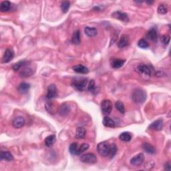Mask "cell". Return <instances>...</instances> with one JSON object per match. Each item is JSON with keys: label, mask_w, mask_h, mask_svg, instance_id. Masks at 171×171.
<instances>
[{"label": "cell", "mask_w": 171, "mask_h": 171, "mask_svg": "<svg viewBox=\"0 0 171 171\" xmlns=\"http://www.w3.org/2000/svg\"><path fill=\"white\" fill-rule=\"evenodd\" d=\"M58 96V90L55 84H50L47 90V94H46V98L49 100L51 99L56 98Z\"/></svg>", "instance_id": "9c48e42d"}, {"label": "cell", "mask_w": 171, "mask_h": 171, "mask_svg": "<svg viewBox=\"0 0 171 171\" xmlns=\"http://www.w3.org/2000/svg\"><path fill=\"white\" fill-rule=\"evenodd\" d=\"M60 7H61V10L62 12L64 14H66L68 11V10H69V8L70 7V2L68 1L62 2Z\"/></svg>", "instance_id": "1f68e13d"}, {"label": "cell", "mask_w": 171, "mask_h": 171, "mask_svg": "<svg viewBox=\"0 0 171 171\" xmlns=\"http://www.w3.org/2000/svg\"><path fill=\"white\" fill-rule=\"evenodd\" d=\"M115 106H116V109L119 110L121 114L125 113V107H124V104L121 101H117L115 104Z\"/></svg>", "instance_id": "d6a6232c"}, {"label": "cell", "mask_w": 171, "mask_h": 171, "mask_svg": "<svg viewBox=\"0 0 171 171\" xmlns=\"http://www.w3.org/2000/svg\"><path fill=\"white\" fill-rule=\"evenodd\" d=\"M112 17L116 20L124 21V22H128L129 21V17L128 14L124 13V12H122L120 11H114V13H112Z\"/></svg>", "instance_id": "ba28073f"}, {"label": "cell", "mask_w": 171, "mask_h": 171, "mask_svg": "<svg viewBox=\"0 0 171 171\" xmlns=\"http://www.w3.org/2000/svg\"><path fill=\"white\" fill-rule=\"evenodd\" d=\"M56 141V137L54 135H49L45 139V144L47 147H52L54 143Z\"/></svg>", "instance_id": "484cf974"}, {"label": "cell", "mask_w": 171, "mask_h": 171, "mask_svg": "<svg viewBox=\"0 0 171 171\" xmlns=\"http://www.w3.org/2000/svg\"><path fill=\"white\" fill-rule=\"evenodd\" d=\"M149 129L156 130V131H160L163 128V119H158L155 120L149 126Z\"/></svg>", "instance_id": "4fadbf2b"}, {"label": "cell", "mask_w": 171, "mask_h": 171, "mask_svg": "<svg viewBox=\"0 0 171 171\" xmlns=\"http://www.w3.org/2000/svg\"><path fill=\"white\" fill-rule=\"evenodd\" d=\"M25 124V119L22 116L15 117L12 121V125L15 128H21Z\"/></svg>", "instance_id": "9a60e30c"}, {"label": "cell", "mask_w": 171, "mask_h": 171, "mask_svg": "<svg viewBox=\"0 0 171 171\" xmlns=\"http://www.w3.org/2000/svg\"><path fill=\"white\" fill-rule=\"evenodd\" d=\"M144 160V154L142 153H140L136 155V156L132 158V159L130 160V164L133 166H138L142 164Z\"/></svg>", "instance_id": "8fae6325"}, {"label": "cell", "mask_w": 171, "mask_h": 171, "mask_svg": "<svg viewBox=\"0 0 171 171\" xmlns=\"http://www.w3.org/2000/svg\"><path fill=\"white\" fill-rule=\"evenodd\" d=\"M170 36L168 35V34H165V35H163L160 38V41L163 43V44L164 45H168L170 42Z\"/></svg>", "instance_id": "8d00e7d4"}, {"label": "cell", "mask_w": 171, "mask_h": 171, "mask_svg": "<svg viewBox=\"0 0 171 171\" xmlns=\"http://www.w3.org/2000/svg\"><path fill=\"white\" fill-rule=\"evenodd\" d=\"M35 72V70L33 69V68L30 66H25L20 69V76L21 78H28L32 76Z\"/></svg>", "instance_id": "52a82bcc"}, {"label": "cell", "mask_w": 171, "mask_h": 171, "mask_svg": "<svg viewBox=\"0 0 171 171\" xmlns=\"http://www.w3.org/2000/svg\"><path fill=\"white\" fill-rule=\"evenodd\" d=\"M102 112L105 116L109 115L112 110V103L110 100H104L101 103Z\"/></svg>", "instance_id": "5b68a950"}, {"label": "cell", "mask_w": 171, "mask_h": 171, "mask_svg": "<svg viewBox=\"0 0 171 171\" xmlns=\"http://www.w3.org/2000/svg\"><path fill=\"white\" fill-rule=\"evenodd\" d=\"M125 62H126L125 60H121V59L115 58V59H112V60H111L110 64L111 66L113 68L117 69V68H120L122 67Z\"/></svg>", "instance_id": "ac0fdd59"}, {"label": "cell", "mask_w": 171, "mask_h": 171, "mask_svg": "<svg viewBox=\"0 0 171 171\" xmlns=\"http://www.w3.org/2000/svg\"><path fill=\"white\" fill-rule=\"evenodd\" d=\"M14 57V52L13 51V49L11 48H8L6 49L4 56L2 58V62L3 63H8V62H11Z\"/></svg>", "instance_id": "30bf717a"}, {"label": "cell", "mask_w": 171, "mask_h": 171, "mask_svg": "<svg viewBox=\"0 0 171 171\" xmlns=\"http://www.w3.org/2000/svg\"><path fill=\"white\" fill-rule=\"evenodd\" d=\"M147 4H148L151 5L152 4H153L154 2H153V1H152V2H150H150H149V1H147Z\"/></svg>", "instance_id": "60d3db41"}, {"label": "cell", "mask_w": 171, "mask_h": 171, "mask_svg": "<svg viewBox=\"0 0 171 171\" xmlns=\"http://www.w3.org/2000/svg\"><path fill=\"white\" fill-rule=\"evenodd\" d=\"M30 88V84L26 82L21 83L17 88V90L21 94H26Z\"/></svg>", "instance_id": "7402d4cb"}, {"label": "cell", "mask_w": 171, "mask_h": 171, "mask_svg": "<svg viewBox=\"0 0 171 171\" xmlns=\"http://www.w3.org/2000/svg\"><path fill=\"white\" fill-rule=\"evenodd\" d=\"M147 38L151 41L156 42L158 38L157 31L155 28H151L148 31L147 34Z\"/></svg>", "instance_id": "ffe728a7"}, {"label": "cell", "mask_w": 171, "mask_h": 171, "mask_svg": "<svg viewBox=\"0 0 171 171\" xmlns=\"http://www.w3.org/2000/svg\"><path fill=\"white\" fill-rule=\"evenodd\" d=\"M84 33L86 36H88V37H94L98 33L97 29L96 27H86L84 28Z\"/></svg>", "instance_id": "603a6c76"}, {"label": "cell", "mask_w": 171, "mask_h": 171, "mask_svg": "<svg viewBox=\"0 0 171 171\" xmlns=\"http://www.w3.org/2000/svg\"><path fill=\"white\" fill-rule=\"evenodd\" d=\"M119 139L121 141L128 142L131 141L132 135L128 132H124L121 133L119 136Z\"/></svg>", "instance_id": "83f0119b"}, {"label": "cell", "mask_w": 171, "mask_h": 171, "mask_svg": "<svg viewBox=\"0 0 171 171\" xmlns=\"http://www.w3.org/2000/svg\"><path fill=\"white\" fill-rule=\"evenodd\" d=\"M81 162L87 164H95L97 162V158L93 153H87L81 155L80 158Z\"/></svg>", "instance_id": "277c9868"}, {"label": "cell", "mask_w": 171, "mask_h": 171, "mask_svg": "<svg viewBox=\"0 0 171 171\" xmlns=\"http://www.w3.org/2000/svg\"><path fill=\"white\" fill-rule=\"evenodd\" d=\"M70 111V108L69 107V106H68V104L66 103L62 104L60 106V107H59L58 108V112L62 116H67V115L69 114Z\"/></svg>", "instance_id": "2e32d148"}, {"label": "cell", "mask_w": 171, "mask_h": 171, "mask_svg": "<svg viewBox=\"0 0 171 171\" xmlns=\"http://www.w3.org/2000/svg\"><path fill=\"white\" fill-rule=\"evenodd\" d=\"M86 135V131L83 127H78L76 129V138L77 139H84L85 138Z\"/></svg>", "instance_id": "4316f807"}, {"label": "cell", "mask_w": 171, "mask_h": 171, "mask_svg": "<svg viewBox=\"0 0 171 171\" xmlns=\"http://www.w3.org/2000/svg\"><path fill=\"white\" fill-rule=\"evenodd\" d=\"M78 148H79V146L77 142L71 143L69 148V151L70 152V154L72 155H78Z\"/></svg>", "instance_id": "4dcf8cb0"}, {"label": "cell", "mask_w": 171, "mask_h": 171, "mask_svg": "<svg viewBox=\"0 0 171 171\" xmlns=\"http://www.w3.org/2000/svg\"><path fill=\"white\" fill-rule=\"evenodd\" d=\"M88 90L90 92H94L96 90V84L93 80L89 82L88 84Z\"/></svg>", "instance_id": "f35d334b"}, {"label": "cell", "mask_w": 171, "mask_h": 171, "mask_svg": "<svg viewBox=\"0 0 171 171\" xmlns=\"http://www.w3.org/2000/svg\"><path fill=\"white\" fill-rule=\"evenodd\" d=\"M97 151L100 156L106 157L109 156L110 152V144L107 141L100 142L97 146Z\"/></svg>", "instance_id": "3957f363"}, {"label": "cell", "mask_w": 171, "mask_h": 171, "mask_svg": "<svg viewBox=\"0 0 171 171\" xmlns=\"http://www.w3.org/2000/svg\"><path fill=\"white\" fill-rule=\"evenodd\" d=\"M168 8H167V6L166 5H164L163 4H160L159 6L158 7V9H157V11H158V13L159 14H166L167 12H168Z\"/></svg>", "instance_id": "836d02e7"}, {"label": "cell", "mask_w": 171, "mask_h": 171, "mask_svg": "<svg viewBox=\"0 0 171 171\" xmlns=\"http://www.w3.org/2000/svg\"><path fill=\"white\" fill-rule=\"evenodd\" d=\"M0 160H6V161H12L14 160V157L10 152L1 151V152H0Z\"/></svg>", "instance_id": "d6986e66"}, {"label": "cell", "mask_w": 171, "mask_h": 171, "mask_svg": "<svg viewBox=\"0 0 171 171\" xmlns=\"http://www.w3.org/2000/svg\"><path fill=\"white\" fill-rule=\"evenodd\" d=\"M142 148L144 149V150L147 152L148 154H154L156 153V149L149 143H144L142 144Z\"/></svg>", "instance_id": "d4e9b609"}, {"label": "cell", "mask_w": 171, "mask_h": 171, "mask_svg": "<svg viewBox=\"0 0 171 171\" xmlns=\"http://www.w3.org/2000/svg\"><path fill=\"white\" fill-rule=\"evenodd\" d=\"M138 46L142 49H147L149 47V43L147 42V40L141 39L138 41Z\"/></svg>", "instance_id": "d590c367"}, {"label": "cell", "mask_w": 171, "mask_h": 171, "mask_svg": "<svg viewBox=\"0 0 171 171\" xmlns=\"http://www.w3.org/2000/svg\"><path fill=\"white\" fill-rule=\"evenodd\" d=\"M73 70L75 71V72L78 73V74H86L89 72L88 68L83 66V65H77V66H73L72 68Z\"/></svg>", "instance_id": "e0dca14e"}, {"label": "cell", "mask_w": 171, "mask_h": 171, "mask_svg": "<svg viewBox=\"0 0 171 171\" xmlns=\"http://www.w3.org/2000/svg\"><path fill=\"white\" fill-rule=\"evenodd\" d=\"M11 3L9 1H4L1 3L0 5V11L2 12L8 11L11 8Z\"/></svg>", "instance_id": "f1b7e54d"}, {"label": "cell", "mask_w": 171, "mask_h": 171, "mask_svg": "<svg viewBox=\"0 0 171 171\" xmlns=\"http://www.w3.org/2000/svg\"><path fill=\"white\" fill-rule=\"evenodd\" d=\"M88 148H89L88 144H87V143H83V144H81L78 148V154L80 155L81 154H82L84 152H85L86 150H88Z\"/></svg>", "instance_id": "e575fe53"}, {"label": "cell", "mask_w": 171, "mask_h": 171, "mask_svg": "<svg viewBox=\"0 0 171 171\" xmlns=\"http://www.w3.org/2000/svg\"><path fill=\"white\" fill-rule=\"evenodd\" d=\"M45 108L46 110L48 113L51 114H54L58 110V108L56 106V104H54V102L52 101H48L45 104Z\"/></svg>", "instance_id": "5bb4252c"}, {"label": "cell", "mask_w": 171, "mask_h": 171, "mask_svg": "<svg viewBox=\"0 0 171 171\" xmlns=\"http://www.w3.org/2000/svg\"><path fill=\"white\" fill-rule=\"evenodd\" d=\"M88 84V79L85 78H75L71 82V86L78 92H83Z\"/></svg>", "instance_id": "7a4b0ae2"}, {"label": "cell", "mask_w": 171, "mask_h": 171, "mask_svg": "<svg viewBox=\"0 0 171 171\" xmlns=\"http://www.w3.org/2000/svg\"><path fill=\"white\" fill-rule=\"evenodd\" d=\"M28 63H29V62L26 61V60L20 61V62H18L17 63L15 64L14 66H12V69H13L14 71H18L19 70H20L22 67L27 65Z\"/></svg>", "instance_id": "f546056e"}, {"label": "cell", "mask_w": 171, "mask_h": 171, "mask_svg": "<svg viewBox=\"0 0 171 171\" xmlns=\"http://www.w3.org/2000/svg\"><path fill=\"white\" fill-rule=\"evenodd\" d=\"M71 42L74 45H79L81 43L80 32L79 30H76L74 32V33L72 34V36H71Z\"/></svg>", "instance_id": "44dd1931"}, {"label": "cell", "mask_w": 171, "mask_h": 171, "mask_svg": "<svg viewBox=\"0 0 171 171\" xmlns=\"http://www.w3.org/2000/svg\"><path fill=\"white\" fill-rule=\"evenodd\" d=\"M103 125L108 128H114L116 126V123L114 121L108 116H105L102 121Z\"/></svg>", "instance_id": "cb8c5ba5"}, {"label": "cell", "mask_w": 171, "mask_h": 171, "mask_svg": "<svg viewBox=\"0 0 171 171\" xmlns=\"http://www.w3.org/2000/svg\"><path fill=\"white\" fill-rule=\"evenodd\" d=\"M129 43H130V40H129L128 36L124 34V35H122V36H121L120 40L117 43V46L119 48L123 49V48L128 47V46H129Z\"/></svg>", "instance_id": "7c38bea8"}, {"label": "cell", "mask_w": 171, "mask_h": 171, "mask_svg": "<svg viewBox=\"0 0 171 171\" xmlns=\"http://www.w3.org/2000/svg\"><path fill=\"white\" fill-rule=\"evenodd\" d=\"M117 152V147L115 144H112L110 145V152L109 156L110 157V158H113L115 155H116Z\"/></svg>", "instance_id": "74e56055"}, {"label": "cell", "mask_w": 171, "mask_h": 171, "mask_svg": "<svg viewBox=\"0 0 171 171\" xmlns=\"http://www.w3.org/2000/svg\"><path fill=\"white\" fill-rule=\"evenodd\" d=\"M136 71L138 73L141 74H144L147 76H150L152 75V72H153V68H152L150 65H147V64H140L136 68Z\"/></svg>", "instance_id": "8992f818"}, {"label": "cell", "mask_w": 171, "mask_h": 171, "mask_svg": "<svg viewBox=\"0 0 171 171\" xmlns=\"http://www.w3.org/2000/svg\"><path fill=\"white\" fill-rule=\"evenodd\" d=\"M147 98V94L145 90L142 88H136L132 94V99L136 104H141L144 103Z\"/></svg>", "instance_id": "6da1fadb"}, {"label": "cell", "mask_w": 171, "mask_h": 171, "mask_svg": "<svg viewBox=\"0 0 171 171\" xmlns=\"http://www.w3.org/2000/svg\"><path fill=\"white\" fill-rule=\"evenodd\" d=\"M164 166H164V169H165V170H169V171L170 170V163H166Z\"/></svg>", "instance_id": "ab89813d"}]
</instances>
